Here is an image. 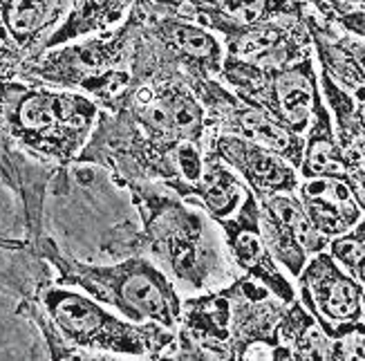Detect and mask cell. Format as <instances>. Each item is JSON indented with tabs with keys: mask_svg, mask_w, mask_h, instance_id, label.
<instances>
[{
	"mask_svg": "<svg viewBox=\"0 0 365 361\" xmlns=\"http://www.w3.org/2000/svg\"><path fill=\"white\" fill-rule=\"evenodd\" d=\"M148 0H135L128 16L113 29L29 54L16 76L90 94L99 103H113L133 81V52Z\"/></svg>",
	"mask_w": 365,
	"mask_h": 361,
	"instance_id": "1",
	"label": "cell"
},
{
	"mask_svg": "<svg viewBox=\"0 0 365 361\" xmlns=\"http://www.w3.org/2000/svg\"><path fill=\"white\" fill-rule=\"evenodd\" d=\"M99 113V103L83 92L0 76V137L47 160H76Z\"/></svg>",
	"mask_w": 365,
	"mask_h": 361,
	"instance_id": "2",
	"label": "cell"
},
{
	"mask_svg": "<svg viewBox=\"0 0 365 361\" xmlns=\"http://www.w3.org/2000/svg\"><path fill=\"white\" fill-rule=\"evenodd\" d=\"M58 274V285L81 288L94 301L119 310L133 323H160L175 330L182 321V301L168 276L146 258H128L113 267H92L70 260L50 238L31 245Z\"/></svg>",
	"mask_w": 365,
	"mask_h": 361,
	"instance_id": "3",
	"label": "cell"
},
{
	"mask_svg": "<svg viewBox=\"0 0 365 361\" xmlns=\"http://www.w3.org/2000/svg\"><path fill=\"white\" fill-rule=\"evenodd\" d=\"M125 186L133 191V202L141 213L144 245L173 276L204 290L227 272V263L202 213L190 211L180 195L157 193L141 180L125 182Z\"/></svg>",
	"mask_w": 365,
	"mask_h": 361,
	"instance_id": "4",
	"label": "cell"
},
{
	"mask_svg": "<svg viewBox=\"0 0 365 361\" xmlns=\"http://www.w3.org/2000/svg\"><path fill=\"white\" fill-rule=\"evenodd\" d=\"M38 301L61 339L86 350L130 357L164 355L175 341L173 330L160 323H133L110 314L103 303L61 285H43Z\"/></svg>",
	"mask_w": 365,
	"mask_h": 361,
	"instance_id": "5",
	"label": "cell"
},
{
	"mask_svg": "<svg viewBox=\"0 0 365 361\" xmlns=\"http://www.w3.org/2000/svg\"><path fill=\"white\" fill-rule=\"evenodd\" d=\"M217 78L237 99L267 110L298 135H305L314 108L323 99L314 54L276 70L225 54Z\"/></svg>",
	"mask_w": 365,
	"mask_h": 361,
	"instance_id": "6",
	"label": "cell"
},
{
	"mask_svg": "<svg viewBox=\"0 0 365 361\" xmlns=\"http://www.w3.org/2000/svg\"><path fill=\"white\" fill-rule=\"evenodd\" d=\"M225 231V243L229 256L235 263L237 270H242L247 276L256 278L258 283L272 292L282 303L296 301V290L280 272V265L269 254V249L260 233V202L251 191L245 193L242 204L229 218L213 220Z\"/></svg>",
	"mask_w": 365,
	"mask_h": 361,
	"instance_id": "7",
	"label": "cell"
},
{
	"mask_svg": "<svg viewBox=\"0 0 365 361\" xmlns=\"http://www.w3.org/2000/svg\"><path fill=\"white\" fill-rule=\"evenodd\" d=\"M363 292L365 288L329 256L327 249L309 256L298 274L300 303L321 325L363 319Z\"/></svg>",
	"mask_w": 365,
	"mask_h": 361,
	"instance_id": "8",
	"label": "cell"
},
{
	"mask_svg": "<svg viewBox=\"0 0 365 361\" xmlns=\"http://www.w3.org/2000/svg\"><path fill=\"white\" fill-rule=\"evenodd\" d=\"M229 56L267 70L284 68L314 54L309 29L303 19H276L253 27L233 29L222 36Z\"/></svg>",
	"mask_w": 365,
	"mask_h": 361,
	"instance_id": "9",
	"label": "cell"
},
{
	"mask_svg": "<svg viewBox=\"0 0 365 361\" xmlns=\"http://www.w3.org/2000/svg\"><path fill=\"white\" fill-rule=\"evenodd\" d=\"M204 151L213 153L229 168H233L258 200L276 193H296L300 184V173L296 166L245 137L215 133L211 144L204 146Z\"/></svg>",
	"mask_w": 365,
	"mask_h": 361,
	"instance_id": "10",
	"label": "cell"
},
{
	"mask_svg": "<svg viewBox=\"0 0 365 361\" xmlns=\"http://www.w3.org/2000/svg\"><path fill=\"white\" fill-rule=\"evenodd\" d=\"M148 5L150 31L168 47L182 72L186 76H217L227 50L215 31L184 14L157 9L150 0Z\"/></svg>",
	"mask_w": 365,
	"mask_h": 361,
	"instance_id": "11",
	"label": "cell"
},
{
	"mask_svg": "<svg viewBox=\"0 0 365 361\" xmlns=\"http://www.w3.org/2000/svg\"><path fill=\"white\" fill-rule=\"evenodd\" d=\"M178 357L231 359V298L227 290L182 305Z\"/></svg>",
	"mask_w": 365,
	"mask_h": 361,
	"instance_id": "12",
	"label": "cell"
},
{
	"mask_svg": "<svg viewBox=\"0 0 365 361\" xmlns=\"http://www.w3.org/2000/svg\"><path fill=\"white\" fill-rule=\"evenodd\" d=\"M309 0H186L175 11L225 36L276 19H303Z\"/></svg>",
	"mask_w": 365,
	"mask_h": 361,
	"instance_id": "13",
	"label": "cell"
},
{
	"mask_svg": "<svg viewBox=\"0 0 365 361\" xmlns=\"http://www.w3.org/2000/svg\"><path fill=\"white\" fill-rule=\"evenodd\" d=\"M296 195L312 225L329 240L354 229L365 213L352 184L341 178H305Z\"/></svg>",
	"mask_w": 365,
	"mask_h": 361,
	"instance_id": "14",
	"label": "cell"
},
{
	"mask_svg": "<svg viewBox=\"0 0 365 361\" xmlns=\"http://www.w3.org/2000/svg\"><path fill=\"white\" fill-rule=\"evenodd\" d=\"M70 5L72 0H0V21L16 50L29 56L41 50Z\"/></svg>",
	"mask_w": 365,
	"mask_h": 361,
	"instance_id": "15",
	"label": "cell"
},
{
	"mask_svg": "<svg viewBox=\"0 0 365 361\" xmlns=\"http://www.w3.org/2000/svg\"><path fill=\"white\" fill-rule=\"evenodd\" d=\"M319 83H321L323 99L329 108L331 121H334L336 141L341 146L343 160L354 188L356 184L365 182V128L356 117L352 92L341 88L325 70H319Z\"/></svg>",
	"mask_w": 365,
	"mask_h": 361,
	"instance_id": "16",
	"label": "cell"
},
{
	"mask_svg": "<svg viewBox=\"0 0 365 361\" xmlns=\"http://www.w3.org/2000/svg\"><path fill=\"white\" fill-rule=\"evenodd\" d=\"M247 191L249 186L242 182L240 176H235L233 168H229L213 153L204 151L202 176L182 200L197 202L211 220H222L237 211Z\"/></svg>",
	"mask_w": 365,
	"mask_h": 361,
	"instance_id": "17",
	"label": "cell"
},
{
	"mask_svg": "<svg viewBox=\"0 0 365 361\" xmlns=\"http://www.w3.org/2000/svg\"><path fill=\"white\" fill-rule=\"evenodd\" d=\"M135 0H72L68 14L41 45V50L66 45L117 27L128 16Z\"/></svg>",
	"mask_w": 365,
	"mask_h": 361,
	"instance_id": "18",
	"label": "cell"
},
{
	"mask_svg": "<svg viewBox=\"0 0 365 361\" xmlns=\"http://www.w3.org/2000/svg\"><path fill=\"white\" fill-rule=\"evenodd\" d=\"M298 173L303 180L305 178H341L352 184L341 146L336 141L334 121H331L325 99L316 103L309 128L305 131L303 162H300Z\"/></svg>",
	"mask_w": 365,
	"mask_h": 361,
	"instance_id": "19",
	"label": "cell"
},
{
	"mask_svg": "<svg viewBox=\"0 0 365 361\" xmlns=\"http://www.w3.org/2000/svg\"><path fill=\"white\" fill-rule=\"evenodd\" d=\"M280 341L294 359H331V341L314 314L298 301H292L278 323Z\"/></svg>",
	"mask_w": 365,
	"mask_h": 361,
	"instance_id": "20",
	"label": "cell"
},
{
	"mask_svg": "<svg viewBox=\"0 0 365 361\" xmlns=\"http://www.w3.org/2000/svg\"><path fill=\"white\" fill-rule=\"evenodd\" d=\"M258 202H260V207L272 211L284 227H289L294 231V235L300 240V245L305 247L309 256L327 249L329 238H325V235L312 225V220L307 218L303 204H300L296 193H276V195H269Z\"/></svg>",
	"mask_w": 365,
	"mask_h": 361,
	"instance_id": "21",
	"label": "cell"
},
{
	"mask_svg": "<svg viewBox=\"0 0 365 361\" xmlns=\"http://www.w3.org/2000/svg\"><path fill=\"white\" fill-rule=\"evenodd\" d=\"M260 233L274 260L282 265L284 270L289 272V276L298 278L305 263L309 260V254L294 235V231L289 227H284L272 211L260 207Z\"/></svg>",
	"mask_w": 365,
	"mask_h": 361,
	"instance_id": "22",
	"label": "cell"
},
{
	"mask_svg": "<svg viewBox=\"0 0 365 361\" xmlns=\"http://www.w3.org/2000/svg\"><path fill=\"white\" fill-rule=\"evenodd\" d=\"M327 251L347 274L354 276L365 288V231L359 225L331 238Z\"/></svg>",
	"mask_w": 365,
	"mask_h": 361,
	"instance_id": "23",
	"label": "cell"
},
{
	"mask_svg": "<svg viewBox=\"0 0 365 361\" xmlns=\"http://www.w3.org/2000/svg\"><path fill=\"white\" fill-rule=\"evenodd\" d=\"M325 335L331 341V359H365V321H343L323 325Z\"/></svg>",
	"mask_w": 365,
	"mask_h": 361,
	"instance_id": "24",
	"label": "cell"
},
{
	"mask_svg": "<svg viewBox=\"0 0 365 361\" xmlns=\"http://www.w3.org/2000/svg\"><path fill=\"white\" fill-rule=\"evenodd\" d=\"M314 9V7H312ZM334 29L365 41V3L363 5H321L314 9Z\"/></svg>",
	"mask_w": 365,
	"mask_h": 361,
	"instance_id": "25",
	"label": "cell"
},
{
	"mask_svg": "<svg viewBox=\"0 0 365 361\" xmlns=\"http://www.w3.org/2000/svg\"><path fill=\"white\" fill-rule=\"evenodd\" d=\"M23 59L25 56L19 50H14V47H7V45L0 43V76H16Z\"/></svg>",
	"mask_w": 365,
	"mask_h": 361,
	"instance_id": "26",
	"label": "cell"
},
{
	"mask_svg": "<svg viewBox=\"0 0 365 361\" xmlns=\"http://www.w3.org/2000/svg\"><path fill=\"white\" fill-rule=\"evenodd\" d=\"M352 97H354L356 117H359L361 126L365 128V88H356V90H352Z\"/></svg>",
	"mask_w": 365,
	"mask_h": 361,
	"instance_id": "27",
	"label": "cell"
},
{
	"mask_svg": "<svg viewBox=\"0 0 365 361\" xmlns=\"http://www.w3.org/2000/svg\"><path fill=\"white\" fill-rule=\"evenodd\" d=\"M354 193H356V200L361 204V209L365 211V182H361V184L354 186Z\"/></svg>",
	"mask_w": 365,
	"mask_h": 361,
	"instance_id": "28",
	"label": "cell"
},
{
	"mask_svg": "<svg viewBox=\"0 0 365 361\" xmlns=\"http://www.w3.org/2000/svg\"><path fill=\"white\" fill-rule=\"evenodd\" d=\"M363 321H365V292H363Z\"/></svg>",
	"mask_w": 365,
	"mask_h": 361,
	"instance_id": "29",
	"label": "cell"
}]
</instances>
